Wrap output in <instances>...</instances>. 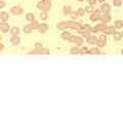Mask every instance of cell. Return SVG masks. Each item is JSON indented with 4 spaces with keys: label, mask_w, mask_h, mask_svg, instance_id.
I'll return each instance as SVG.
<instances>
[{
    "label": "cell",
    "mask_w": 123,
    "mask_h": 139,
    "mask_svg": "<svg viewBox=\"0 0 123 139\" xmlns=\"http://www.w3.org/2000/svg\"><path fill=\"white\" fill-rule=\"evenodd\" d=\"M0 30H1L2 32H7V31L9 30V25L6 24L5 22L0 23Z\"/></svg>",
    "instance_id": "1"
},
{
    "label": "cell",
    "mask_w": 123,
    "mask_h": 139,
    "mask_svg": "<svg viewBox=\"0 0 123 139\" xmlns=\"http://www.w3.org/2000/svg\"><path fill=\"white\" fill-rule=\"evenodd\" d=\"M11 12H12V13H15V15H20V13L23 12V9L20 7H19V6H13L11 8Z\"/></svg>",
    "instance_id": "2"
},
{
    "label": "cell",
    "mask_w": 123,
    "mask_h": 139,
    "mask_svg": "<svg viewBox=\"0 0 123 139\" xmlns=\"http://www.w3.org/2000/svg\"><path fill=\"white\" fill-rule=\"evenodd\" d=\"M8 18H9V16H8V13H7V12H3L0 13V20L3 21V22H5L6 20H8Z\"/></svg>",
    "instance_id": "3"
},
{
    "label": "cell",
    "mask_w": 123,
    "mask_h": 139,
    "mask_svg": "<svg viewBox=\"0 0 123 139\" xmlns=\"http://www.w3.org/2000/svg\"><path fill=\"white\" fill-rule=\"evenodd\" d=\"M10 41L13 43V44H19L20 42V39L18 37V35H13L12 36V38L10 39Z\"/></svg>",
    "instance_id": "4"
},
{
    "label": "cell",
    "mask_w": 123,
    "mask_h": 139,
    "mask_svg": "<svg viewBox=\"0 0 123 139\" xmlns=\"http://www.w3.org/2000/svg\"><path fill=\"white\" fill-rule=\"evenodd\" d=\"M32 26L31 25H27V26H25V28H24V32L25 33H30L31 31H32Z\"/></svg>",
    "instance_id": "5"
},
{
    "label": "cell",
    "mask_w": 123,
    "mask_h": 139,
    "mask_svg": "<svg viewBox=\"0 0 123 139\" xmlns=\"http://www.w3.org/2000/svg\"><path fill=\"white\" fill-rule=\"evenodd\" d=\"M19 33H20V29L18 27H13L11 29V34H12V35H18Z\"/></svg>",
    "instance_id": "6"
},
{
    "label": "cell",
    "mask_w": 123,
    "mask_h": 139,
    "mask_svg": "<svg viewBox=\"0 0 123 139\" xmlns=\"http://www.w3.org/2000/svg\"><path fill=\"white\" fill-rule=\"evenodd\" d=\"M26 19L28 20V21H31V22H32V21L34 20V15H33V13H27V15H26Z\"/></svg>",
    "instance_id": "7"
},
{
    "label": "cell",
    "mask_w": 123,
    "mask_h": 139,
    "mask_svg": "<svg viewBox=\"0 0 123 139\" xmlns=\"http://www.w3.org/2000/svg\"><path fill=\"white\" fill-rule=\"evenodd\" d=\"M40 32H44V31L46 30V25H41V27L39 28Z\"/></svg>",
    "instance_id": "8"
},
{
    "label": "cell",
    "mask_w": 123,
    "mask_h": 139,
    "mask_svg": "<svg viewBox=\"0 0 123 139\" xmlns=\"http://www.w3.org/2000/svg\"><path fill=\"white\" fill-rule=\"evenodd\" d=\"M40 17H41V19L45 20V19H46V17H47V15H46L45 12H42V13H41V15H40Z\"/></svg>",
    "instance_id": "9"
},
{
    "label": "cell",
    "mask_w": 123,
    "mask_h": 139,
    "mask_svg": "<svg viewBox=\"0 0 123 139\" xmlns=\"http://www.w3.org/2000/svg\"><path fill=\"white\" fill-rule=\"evenodd\" d=\"M31 26H32V28L34 29V28H37V27H38V24H37L36 22H33V21H32V25H31Z\"/></svg>",
    "instance_id": "10"
},
{
    "label": "cell",
    "mask_w": 123,
    "mask_h": 139,
    "mask_svg": "<svg viewBox=\"0 0 123 139\" xmlns=\"http://www.w3.org/2000/svg\"><path fill=\"white\" fill-rule=\"evenodd\" d=\"M5 6V3L3 1H0V8H3Z\"/></svg>",
    "instance_id": "11"
},
{
    "label": "cell",
    "mask_w": 123,
    "mask_h": 139,
    "mask_svg": "<svg viewBox=\"0 0 123 139\" xmlns=\"http://www.w3.org/2000/svg\"><path fill=\"white\" fill-rule=\"evenodd\" d=\"M40 47H41V46H40V44L37 43V44H36V48H40Z\"/></svg>",
    "instance_id": "12"
},
{
    "label": "cell",
    "mask_w": 123,
    "mask_h": 139,
    "mask_svg": "<svg viewBox=\"0 0 123 139\" xmlns=\"http://www.w3.org/2000/svg\"><path fill=\"white\" fill-rule=\"evenodd\" d=\"M2 48H3V46H2L1 43H0V51H2Z\"/></svg>",
    "instance_id": "13"
}]
</instances>
